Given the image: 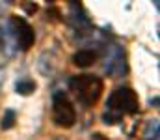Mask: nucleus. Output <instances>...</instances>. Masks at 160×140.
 <instances>
[{
  "instance_id": "1",
  "label": "nucleus",
  "mask_w": 160,
  "mask_h": 140,
  "mask_svg": "<svg viewBox=\"0 0 160 140\" xmlns=\"http://www.w3.org/2000/svg\"><path fill=\"white\" fill-rule=\"evenodd\" d=\"M140 108V101L138 95L132 88H118L110 93L108 101H106V114L102 116L104 123L114 125L118 123L125 114H136Z\"/></svg>"
},
{
  "instance_id": "2",
  "label": "nucleus",
  "mask_w": 160,
  "mask_h": 140,
  "mask_svg": "<svg viewBox=\"0 0 160 140\" xmlns=\"http://www.w3.org/2000/svg\"><path fill=\"white\" fill-rule=\"evenodd\" d=\"M69 88L84 106H93L99 101L102 90H104V82H102L101 77L77 75L69 80Z\"/></svg>"
},
{
  "instance_id": "3",
  "label": "nucleus",
  "mask_w": 160,
  "mask_h": 140,
  "mask_svg": "<svg viewBox=\"0 0 160 140\" xmlns=\"http://www.w3.org/2000/svg\"><path fill=\"white\" fill-rule=\"evenodd\" d=\"M52 122L63 129L73 127L77 122V110L63 92H56L52 97Z\"/></svg>"
},
{
  "instance_id": "4",
  "label": "nucleus",
  "mask_w": 160,
  "mask_h": 140,
  "mask_svg": "<svg viewBox=\"0 0 160 140\" xmlns=\"http://www.w3.org/2000/svg\"><path fill=\"white\" fill-rule=\"evenodd\" d=\"M11 28L15 32V38H17V43L22 50H28L30 47L34 45L36 41V34H34V28L28 24L26 19L19 17V15H13L11 17Z\"/></svg>"
},
{
  "instance_id": "5",
  "label": "nucleus",
  "mask_w": 160,
  "mask_h": 140,
  "mask_svg": "<svg viewBox=\"0 0 160 140\" xmlns=\"http://www.w3.org/2000/svg\"><path fill=\"white\" fill-rule=\"evenodd\" d=\"M97 52L91 50V49H80L78 52L73 54V64L78 65V67H89L97 62Z\"/></svg>"
},
{
  "instance_id": "6",
  "label": "nucleus",
  "mask_w": 160,
  "mask_h": 140,
  "mask_svg": "<svg viewBox=\"0 0 160 140\" xmlns=\"http://www.w3.org/2000/svg\"><path fill=\"white\" fill-rule=\"evenodd\" d=\"M15 90H17V93H21V95H30V93H34V90H36V82L34 80H21V82H17Z\"/></svg>"
},
{
  "instance_id": "7",
  "label": "nucleus",
  "mask_w": 160,
  "mask_h": 140,
  "mask_svg": "<svg viewBox=\"0 0 160 140\" xmlns=\"http://www.w3.org/2000/svg\"><path fill=\"white\" fill-rule=\"evenodd\" d=\"M0 125H2V129H11V127L15 125V112H13V110H6V114H4Z\"/></svg>"
}]
</instances>
